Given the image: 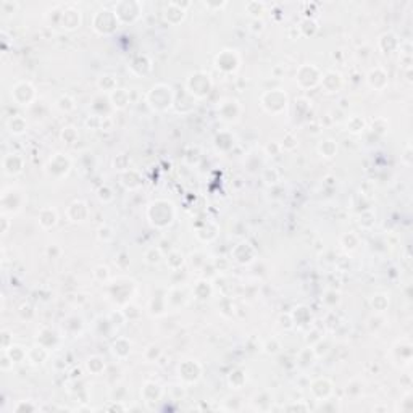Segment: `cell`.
Returning <instances> with one entry per match:
<instances>
[{"instance_id": "obj_13", "label": "cell", "mask_w": 413, "mask_h": 413, "mask_svg": "<svg viewBox=\"0 0 413 413\" xmlns=\"http://www.w3.org/2000/svg\"><path fill=\"white\" fill-rule=\"evenodd\" d=\"M323 86H325V89L328 90V92H336L339 87H341V84H342V77L339 73H336V71H328V73L323 76Z\"/></svg>"}, {"instance_id": "obj_25", "label": "cell", "mask_w": 413, "mask_h": 413, "mask_svg": "<svg viewBox=\"0 0 413 413\" xmlns=\"http://www.w3.org/2000/svg\"><path fill=\"white\" fill-rule=\"evenodd\" d=\"M58 107H60L62 110H65V112H68V110H73L74 108V103L67 95V97H62V99L58 100Z\"/></svg>"}, {"instance_id": "obj_2", "label": "cell", "mask_w": 413, "mask_h": 413, "mask_svg": "<svg viewBox=\"0 0 413 413\" xmlns=\"http://www.w3.org/2000/svg\"><path fill=\"white\" fill-rule=\"evenodd\" d=\"M148 218L155 226H166L171 223L173 219V206L171 204L165 202V200H160V202H155L150 205L148 208Z\"/></svg>"}, {"instance_id": "obj_24", "label": "cell", "mask_w": 413, "mask_h": 413, "mask_svg": "<svg viewBox=\"0 0 413 413\" xmlns=\"http://www.w3.org/2000/svg\"><path fill=\"white\" fill-rule=\"evenodd\" d=\"M18 3L16 2H10V0H3L2 5H0V10H2V13H13L15 15L16 10H18Z\"/></svg>"}, {"instance_id": "obj_20", "label": "cell", "mask_w": 413, "mask_h": 413, "mask_svg": "<svg viewBox=\"0 0 413 413\" xmlns=\"http://www.w3.org/2000/svg\"><path fill=\"white\" fill-rule=\"evenodd\" d=\"M8 128L13 134H23L26 131V121L23 118H19V116H16V118L10 120Z\"/></svg>"}, {"instance_id": "obj_16", "label": "cell", "mask_w": 413, "mask_h": 413, "mask_svg": "<svg viewBox=\"0 0 413 413\" xmlns=\"http://www.w3.org/2000/svg\"><path fill=\"white\" fill-rule=\"evenodd\" d=\"M39 223L44 228H52L57 223V211L54 208H44L41 211V216H39Z\"/></svg>"}, {"instance_id": "obj_7", "label": "cell", "mask_w": 413, "mask_h": 413, "mask_svg": "<svg viewBox=\"0 0 413 413\" xmlns=\"http://www.w3.org/2000/svg\"><path fill=\"white\" fill-rule=\"evenodd\" d=\"M239 65V57L234 50H224L216 57V67L223 71H234Z\"/></svg>"}, {"instance_id": "obj_1", "label": "cell", "mask_w": 413, "mask_h": 413, "mask_svg": "<svg viewBox=\"0 0 413 413\" xmlns=\"http://www.w3.org/2000/svg\"><path fill=\"white\" fill-rule=\"evenodd\" d=\"M120 26V19L115 15L113 10L102 8L95 13V16L92 19V28L99 34H112Z\"/></svg>"}, {"instance_id": "obj_18", "label": "cell", "mask_w": 413, "mask_h": 413, "mask_svg": "<svg viewBox=\"0 0 413 413\" xmlns=\"http://www.w3.org/2000/svg\"><path fill=\"white\" fill-rule=\"evenodd\" d=\"M299 29H300V32H302L303 36H313L315 32H316V29H318V26H316V21L307 18V19H303V21L300 23Z\"/></svg>"}, {"instance_id": "obj_23", "label": "cell", "mask_w": 413, "mask_h": 413, "mask_svg": "<svg viewBox=\"0 0 413 413\" xmlns=\"http://www.w3.org/2000/svg\"><path fill=\"white\" fill-rule=\"evenodd\" d=\"M347 128H348V131H352V133H360L361 129L365 128V121L360 118V116H353V118L347 123Z\"/></svg>"}, {"instance_id": "obj_28", "label": "cell", "mask_w": 413, "mask_h": 413, "mask_svg": "<svg viewBox=\"0 0 413 413\" xmlns=\"http://www.w3.org/2000/svg\"><path fill=\"white\" fill-rule=\"evenodd\" d=\"M228 5V2H223V3H204V6L205 8H210V10H221V8H224V6Z\"/></svg>"}, {"instance_id": "obj_3", "label": "cell", "mask_w": 413, "mask_h": 413, "mask_svg": "<svg viewBox=\"0 0 413 413\" xmlns=\"http://www.w3.org/2000/svg\"><path fill=\"white\" fill-rule=\"evenodd\" d=\"M147 100L155 110H166L173 103V92L165 84H158L148 92Z\"/></svg>"}, {"instance_id": "obj_5", "label": "cell", "mask_w": 413, "mask_h": 413, "mask_svg": "<svg viewBox=\"0 0 413 413\" xmlns=\"http://www.w3.org/2000/svg\"><path fill=\"white\" fill-rule=\"evenodd\" d=\"M262 105L270 113H279L287 105V95L281 90H271V92L263 94Z\"/></svg>"}, {"instance_id": "obj_15", "label": "cell", "mask_w": 413, "mask_h": 413, "mask_svg": "<svg viewBox=\"0 0 413 413\" xmlns=\"http://www.w3.org/2000/svg\"><path fill=\"white\" fill-rule=\"evenodd\" d=\"M378 81H381V84L383 86H386L387 84V74H386V71L383 68H374L370 71V74H368V82H370V86L374 87V89H379V84Z\"/></svg>"}, {"instance_id": "obj_8", "label": "cell", "mask_w": 413, "mask_h": 413, "mask_svg": "<svg viewBox=\"0 0 413 413\" xmlns=\"http://www.w3.org/2000/svg\"><path fill=\"white\" fill-rule=\"evenodd\" d=\"M165 18H166L168 23L178 24L186 18V10L183 8V6H179L176 2H170L165 8Z\"/></svg>"}, {"instance_id": "obj_22", "label": "cell", "mask_w": 413, "mask_h": 413, "mask_svg": "<svg viewBox=\"0 0 413 413\" xmlns=\"http://www.w3.org/2000/svg\"><path fill=\"white\" fill-rule=\"evenodd\" d=\"M99 86L103 90H107V92H113V90H116V79L110 74L102 76V79L99 81Z\"/></svg>"}, {"instance_id": "obj_10", "label": "cell", "mask_w": 413, "mask_h": 413, "mask_svg": "<svg viewBox=\"0 0 413 413\" xmlns=\"http://www.w3.org/2000/svg\"><path fill=\"white\" fill-rule=\"evenodd\" d=\"M320 79H321V74L318 68L315 67H312V69H310V74H305L302 69H299V74H297V81H299L302 87H315L320 82Z\"/></svg>"}, {"instance_id": "obj_17", "label": "cell", "mask_w": 413, "mask_h": 413, "mask_svg": "<svg viewBox=\"0 0 413 413\" xmlns=\"http://www.w3.org/2000/svg\"><path fill=\"white\" fill-rule=\"evenodd\" d=\"M112 99H113V105L116 108H125L126 107V103H129V97H128V92L125 89H118V90H113V95H112Z\"/></svg>"}, {"instance_id": "obj_19", "label": "cell", "mask_w": 413, "mask_h": 413, "mask_svg": "<svg viewBox=\"0 0 413 413\" xmlns=\"http://www.w3.org/2000/svg\"><path fill=\"white\" fill-rule=\"evenodd\" d=\"M320 152L323 157H326V158H331L336 155V152H338V147H336V144L333 140H325L323 144L320 145Z\"/></svg>"}, {"instance_id": "obj_14", "label": "cell", "mask_w": 413, "mask_h": 413, "mask_svg": "<svg viewBox=\"0 0 413 413\" xmlns=\"http://www.w3.org/2000/svg\"><path fill=\"white\" fill-rule=\"evenodd\" d=\"M57 170H62L63 174H67L68 170H69V160L67 157H63V155H58V158L55 157L54 160H50V163L47 165V173L54 174L55 176Z\"/></svg>"}, {"instance_id": "obj_4", "label": "cell", "mask_w": 413, "mask_h": 413, "mask_svg": "<svg viewBox=\"0 0 413 413\" xmlns=\"http://www.w3.org/2000/svg\"><path fill=\"white\" fill-rule=\"evenodd\" d=\"M115 15L118 16L120 23H133L139 18L142 13V3L140 2H118L115 5Z\"/></svg>"}, {"instance_id": "obj_21", "label": "cell", "mask_w": 413, "mask_h": 413, "mask_svg": "<svg viewBox=\"0 0 413 413\" xmlns=\"http://www.w3.org/2000/svg\"><path fill=\"white\" fill-rule=\"evenodd\" d=\"M265 6L267 5H265L263 2H247L245 3V11H247L249 15H252V16H258L260 13H263Z\"/></svg>"}, {"instance_id": "obj_9", "label": "cell", "mask_w": 413, "mask_h": 413, "mask_svg": "<svg viewBox=\"0 0 413 413\" xmlns=\"http://www.w3.org/2000/svg\"><path fill=\"white\" fill-rule=\"evenodd\" d=\"M81 24V11L79 10H74V8H68L63 11V16H62V26L65 29L68 31H73L76 28H79Z\"/></svg>"}, {"instance_id": "obj_12", "label": "cell", "mask_w": 413, "mask_h": 413, "mask_svg": "<svg viewBox=\"0 0 413 413\" xmlns=\"http://www.w3.org/2000/svg\"><path fill=\"white\" fill-rule=\"evenodd\" d=\"M3 170L6 174H16L23 170V158L18 157L16 153L6 155L3 160Z\"/></svg>"}, {"instance_id": "obj_27", "label": "cell", "mask_w": 413, "mask_h": 413, "mask_svg": "<svg viewBox=\"0 0 413 413\" xmlns=\"http://www.w3.org/2000/svg\"><path fill=\"white\" fill-rule=\"evenodd\" d=\"M250 31L252 32H262L263 31V21L262 19H258V18H255L254 21H252V24H250Z\"/></svg>"}, {"instance_id": "obj_26", "label": "cell", "mask_w": 413, "mask_h": 413, "mask_svg": "<svg viewBox=\"0 0 413 413\" xmlns=\"http://www.w3.org/2000/svg\"><path fill=\"white\" fill-rule=\"evenodd\" d=\"M94 275H95V277H99L100 281H105V279H108V276H110V273H108V268H107V267H97V268H95V271H94Z\"/></svg>"}, {"instance_id": "obj_6", "label": "cell", "mask_w": 413, "mask_h": 413, "mask_svg": "<svg viewBox=\"0 0 413 413\" xmlns=\"http://www.w3.org/2000/svg\"><path fill=\"white\" fill-rule=\"evenodd\" d=\"M187 87L196 97H205L211 89V79L208 74L205 73H196L189 77L187 81Z\"/></svg>"}, {"instance_id": "obj_11", "label": "cell", "mask_w": 413, "mask_h": 413, "mask_svg": "<svg viewBox=\"0 0 413 413\" xmlns=\"http://www.w3.org/2000/svg\"><path fill=\"white\" fill-rule=\"evenodd\" d=\"M87 205L84 202H73L68 208V218L73 223H81L87 218Z\"/></svg>"}]
</instances>
